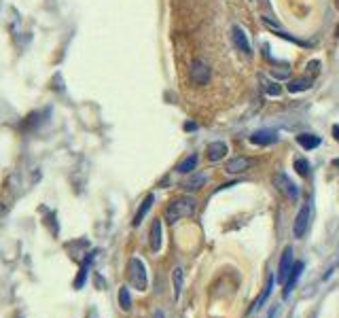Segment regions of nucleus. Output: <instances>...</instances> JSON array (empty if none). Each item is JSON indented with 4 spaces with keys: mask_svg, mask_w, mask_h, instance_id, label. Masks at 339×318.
Wrapping results in <instances>:
<instances>
[{
    "mask_svg": "<svg viewBox=\"0 0 339 318\" xmlns=\"http://www.w3.org/2000/svg\"><path fill=\"white\" fill-rule=\"evenodd\" d=\"M275 140H278V134L273 130H259L254 132L250 136V142L252 144H259V146H265V144H273Z\"/></svg>",
    "mask_w": 339,
    "mask_h": 318,
    "instance_id": "9",
    "label": "nucleus"
},
{
    "mask_svg": "<svg viewBox=\"0 0 339 318\" xmlns=\"http://www.w3.org/2000/svg\"><path fill=\"white\" fill-rule=\"evenodd\" d=\"M119 306H121L125 312L132 308V297H130V291H127L125 286H121V291H119Z\"/></svg>",
    "mask_w": 339,
    "mask_h": 318,
    "instance_id": "22",
    "label": "nucleus"
},
{
    "mask_svg": "<svg viewBox=\"0 0 339 318\" xmlns=\"http://www.w3.org/2000/svg\"><path fill=\"white\" fill-rule=\"evenodd\" d=\"M270 318H271V316H270Z\"/></svg>",
    "mask_w": 339,
    "mask_h": 318,
    "instance_id": "25",
    "label": "nucleus"
},
{
    "mask_svg": "<svg viewBox=\"0 0 339 318\" xmlns=\"http://www.w3.org/2000/svg\"><path fill=\"white\" fill-rule=\"evenodd\" d=\"M197 208V202L193 200V197H178V200H174L170 206L166 208V221L168 223H176L180 221V218L185 216H191Z\"/></svg>",
    "mask_w": 339,
    "mask_h": 318,
    "instance_id": "1",
    "label": "nucleus"
},
{
    "mask_svg": "<svg viewBox=\"0 0 339 318\" xmlns=\"http://www.w3.org/2000/svg\"><path fill=\"white\" fill-rule=\"evenodd\" d=\"M227 155V144L225 142H212L208 146V159L210 161H221Z\"/></svg>",
    "mask_w": 339,
    "mask_h": 318,
    "instance_id": "12",
    "label": "nucleus"
},
{
    "mask_svg": "<svg viewBox=\"0 0 339 318\" xmlns=\"http://www.w3.org/2000/svg\"><path fill=\"white\" fill-rule=\"evenodd\" d=\"M159 248H161V221L155 218L151 225V250L157 252Z\"/></svg>",
    "mask_w": 339,
    "mask_h": 318,
    "instance_id": "11",
    "label": "nucleus"
},
{
    "mask_svg": "<svg viewBox=\"0 0 339 318\" xmlns=\"http://www.w3.org/2000/svg\"><path fill=\"white\" fill-rule=\"evenodd\" d=\"M254 164L252 159H248V157H231L229 161H227V168H225V172L227 174H242V172H246L250 166Z\"/></svg>",
    "mask_w": 339,
    "mask_h": 318,
    "instance_id": "8",
    "label": "nucleus"
},
{
    "mask_svg": "<svg viewBox=\"0 0 339 318\" xmlns=\"http://www.w3.org/2000/svg\"><path fill=\"white\" fill-rule=\"evenodd\" d=\"M271 286H273V278L270 276V278H267V284H265V291L259 295V299H257V301H254V306H252V312H257V310H261V308H263V303L267 301V297L271 295Z\"/></svg>",
    "mask_w": 339,
    "mask_h": 318,
    "instance_id": "16",
    "label": "nucleus"
},
{
    "mask_svg": "<svg viewBox=\"0 0 339 318\" xmlns=\"http://www.w3.org/2000/svg\"><path fill=\"white\" fill-rule=\"evenodd\" d=\"M197 168V155H189L187 159H182L180 164H178V172L180 174H189V172H193V170Z\"/></svg>",
    "mask_w": 339,
    "mask_h": 318,
    "instance_id": "17",
    "label": "nucleus"
},
{
    "mask_svg": "<svg viewBox=\"0 0 339 318\" xmlns=\"http://www.w3.org/2000/svg\"><path fill=\"white\" fill-rule=\"evenodd\" d=\"M295 170H297V174H299V176L307 178V176H309V164H307V159L297 157V159H295Z\"/></svg>",
    "mask_w": 339,
    "mask_h": 318,
    "instance_id": "21",
    "label": "nucleus"
},
{
    "mask_svg": "<svg viewBox=\"0 0 339 318\" xmlns=\"http://www.w3.org/2000/svg\"><path fill=\"white\" fill-rule=\"evenodd\" d=\"M293 265H295V261H293V246H286L284 252H282V257H280V263H278V282H280V284H282V282H286L288 274H291V270H293Z\"/></svg>",
    "mask_w": 339,
    "mask_h": 318,
    "instance_id": "5",
    "label": "nucleus"
},
{
    "mask_svg": "<svg viewBox=\"0 0 339 318\" xmlns=\"http://www.w3.org/2000/svg\"><path fill=\"white\" fill-rule=\"evenodd\" d=\"M297 142L305 148V151H312V148H316L320 144V136H316V134H299V136H297Z\"/></svg>",
    "mask_w": 339,
    "mask_h": 318,
    "instance_id": "14",
    "label": "nucleus"
},
{
    "mask_svg": "<svg viewBox=\"0 0 339 318\" xmlns=\"http://www.w3.org/2000/svg\"><path fill=\"white\" fill-rule=\"evenodd\" d=\"M309 79H297V81H291L288 83V91L291 94H297V91H305V89H309Z\"/></svg>",
    "mask_w": 339,
    "mask_h": 318,
    "instance_id": "20",
    "label": "nucleus"
},
{
    "mask_svg": "<svg viewBox=\"0 0 339 318\" xmlns=\"http://www.w3.org/2000/svg\"><path fill=\"white\" fill-rule=\"evenodd\" d=\"M273 185L278 187V191H282V193H284L288 200L295 202L297 197H299V187H297L286 174H275L273 176Z\"/></svg>",
    "mask_w": 339,
    "mask_h": 318,
    "instance_id": "4",
    "label": "nucleus"
},
{
    "mask_svg": "<svg viewBox=\"0 0 339 318\" xmlns=\"http://www.w3.org/2000/svg\"><path fill=\"white\" fill-rule=\"evenodd\" d=\"M91 261H94V252H91L89 257L83 261L81 272H79V276H76V280H74V288H83V284H85V278H87V270H89V265H91Z\"/></svg>",
    "mask_w": 339,
    "mask_h": 318,
    "instance_id": "15",
    "label": "nucleus"
},
{
    "mask_svg": "<svg viewBox=\"0 0 339 318\" xmlns=\"http://www.w3.org/2000/svg\"><path fill=\"white\" fill-rule=\"evenodd\" d=\"M127 272H130V282L134 288L138 291H146L148 286V278H146V267L138 257L130 259V265H127Z\"/></svg>",
    "mask_w": 339,
    "mask_h": 318,
    "instance_id": "2",
    "label": "nucleus"
},
{
    "mask_svg": "<svg viewBox=\"0 0 339 318\" xmlns=\"http://www.w3.org/2000/svg\"><path fill=\"white\" fill-rule=\"evenodd\" d=\"M189 74H191V81L195 85H206L210 81V68H208V64H203L202 60H195L191 64Z\"/></svg>",
    "mask_w": 339,
    "mask_h": 318,
    "instance_id": "6",
    "label": "nucleus"
},
{
    "mask_svg": "<svg viewBox=\"0 0 339 318\" xmlns=\"http://www.w3.org/2000/svg\"><path fill=\"white\" fill-rule=\"evenodd\" d=\"M203 182H206V176H203V174H193V176H191V178L185 182V189H187V191H195V189L203 187Z\"/></svg>",
    "mask_w": 339,
    "mask_h": 318,
    "instance_id": "19",
    "label": "nucleus"
},
{
    "mask_svg": "<svg viewBox=\"0 0 339 318\" xmlns=\"http://www.w3.org/2000/svg\"><path fill=\"white\" fill-rule=\"evenodd\" d=\"M172 282H174V299H178L180 291H182V267H174Z\"/></svg>",
    "mask_w": 339,
    "mask_h": 318,
    "instance_id": "18",
    "label": "nucleus"
},
{
    "mask_svg": "<svg viewBox=\"0 0 339 318\" xmlns=\"http://www.w3.org/2000/svg\"><path fill=\"white\" fill-rule=\"evenodd\" d=\"M301 272H303V263L299 261V263H295V265H293V270H291V274H288V278H286V282H284V297L291 295L293 286L297 284V280H299Z\"/></svg>",
    "mask_w": 339,
    "mask_h": 318,
    "instance_id": "10",
    "label": "nucleus"
},
{
    "mask_svg": "<svg viewBox=\"0 0 339 318\" xmlns=\"http://www.w3.org/2000/svg\"><path fill=\"white\" fill-rule=\"evenodd\" d=\"M231 38H233V45L237 47V51H242L244 55H250V42L248 36L244 34V30L239 26H233L231 28Z\"/></svg>",
    "mask_w": 339,
    "mask_h": 318,
    "instance_id": "7",
    "label": "nucleus"
},
{
    "mask_svg": "<svg viewBox=\"0 0 339 318\" xmlns=\"http://www.w3.org/2000/svg\"><path fill=\"white\" fill-rule=\"evenodd\" d=\"M333 136L339 140V125H333Z\"/></svg>",
    "mask_w": 339,
    "mask_h": 318,
    "instance_id": "23",
    "label": "nucleus"
},
{
    "mask_svg": "<svg viewBox=\"0 0 339 318\" xmlns=\"http://www.w3.org/2000/svg\"><path fill=\"white\" fill-rule=\"evenodd\" d=\"M335 166H339V159H337V161H335Z\"/></svg>",
    "mask_w": 339,
    "mask_h": 318,
    "instance_id": "24",
    "label": "nucleus"
},
{
    "mask_svg": "<svg viewBox=\"0 0 339 318\" xmlns=\"http://www.w3.org/2000/svg\"><path fill=\"white\" fill-rule=\"evenodd\" d=\"M153 202H155V195H146V197H144V202L140 204V208H138V212H136V216H134V227H138V225L142 223V218L146 216V212L151 210Z\"/></svg>",
    "mask_w": 339,
    "mask_h": 318,
    "instance_id": "13",
    "label": "nucleus"
},
{
    "mask_svg": "<svg viewBox=\"0 0 339 318\" xmlns=\"http://www.w3.org/2000/svg\"><path fill=\"white\" fill-rule=\"evenodd\" d=\"M309 221H312V200H305V204L299 208L295 216V225H293V233L295 238H303L309 227Z\"/></svg>",
    "mask_w": 339,
    "mask_h": 318,
    "instance_id": "3",
    "label": "nucleus"
}]
</instances>
